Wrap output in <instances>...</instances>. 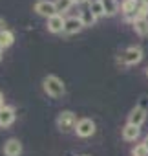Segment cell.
Returning a JSON list of instances; mask_svg holds the SVG:
<instances>
[{
	"label": "cell",
	"mask_w": 148,
	"mask_h": 156,
	"mask_svg": "<svg viewBox=\"0 0 148 156\" xmlns=\"http://www.w3.org/2000/svg\"><path fill=\"white\" fill-rule=\"evenodd\" d=\"M42 87H44V92L49 98H62L64 92H66L64 83L59 79L57 75H46L44 81H42Z\"/></svg>",
	"instance_id": "cell-1"
},
{
	"label": "cell",
	"mask_w": 148,
	"mask_h": 156,
	"mask_svg": "<svg viewBox=\"0 0 148 156\" xmlns=\"http://www.w3.org/2000/svg\"><path fill=\"white\" fill-rule=\"evenodd\" d=\"M57 127L60 132H71L77 127V116L71 110H62L57 118Z\"/></svg>",
	"instance_id": "cell-2"
},
{
	"label": "cell",
	"mask_w": 148,
	"mask_h": 156,
	"mask_svg": "<svg viewBox=\"0 0 148 156\" xmlns=\"http://www.w3.org/2000/svg\"><path fill=\"white\" fill-rule=\"evenodd\" d=\"M143 61V50L139 46H130L123 51V55L119 57V62L121 64H126V66H133L137 62Z\"/></svg>",
	"instance_id": "cell-3"
},
{
	"label": "cell",
	"mask_w": 148,
	"mask_h": 156,
	"mask_svg": "<svg viewBox=\"0 0 148 156\" xmlns=\"http://www.w3.org/2000/svg\"><path fill=\"white\" fill-rule=\"evenodd\" d=\"M75 134L79 138H90V136H93L95 134V123H93V119H90V118L79 119L77 127H75Z\"/></svg>",
	"instance_id": "cell-4"
},
{
	"label": "cell",
	"mask_w": 148,
	"mask_h": 156,
	"mask_svg": "<svg viewBox=\"0 0 148 156\" xmlns=\"http://www.w3.org/2000/svg\"><path fill=\"white\" fill-rule=\"evenodd\" d=\"M35 13L44 17V19H51L53 15H57L55 2H51V0H39L35 4Z\"/></svg>",
	"instance_id": "cell-5"
},
{
	"label": "cell",
	"mask_w": 148,
	"mask_h": 156,
	"mask_svg": "<svg viewBox=\"0 0 148 156\" xmlns=\"http://www.w3.org/2000/svg\"><path fill=\"white\" fill-rule=\"evenodd\" d=\"M137 9H139V0H124V2L121 4V11L124 15L126 20L133 22L135 17H137Z\"/></svg>",
	"instance_id": "cell-6"
},
{
	"label": "cell",
	"mask_w": 148,
	"mask_h": 156,
	"mask_svg": "<svg viewBox=\"0 0 148 156\" xmlns=\"http://www.w3.org/2000/svg\"><path fill=\"white\" fill-rule=\"evenodd\" d=\"M144 119H146V107H143V105H137V107L132 108L130 114H128V123H130V125L141 127V125L144 123Z\"/></svg>",
	"instance_id": "cell-7"
},
{
	"label": "cell",
	"mask_w": 148,
	"mask_h": 156,
	"mask_svg": "<svg viewBox=\"0 0 148 156\" xmlns=\"http://www.w3.org/2000/svg\"><path fill=\"white\" fill-rule=\"evenodd\" d=\"M82 28H84V24H82L81 17H69V19H66V24H64V31L62 33L64 35H75Z\"/></svg>",
	"instance_id": "cell-8"
},
{
	"label": "cell",
	"mask_w": 148,
	"mask_h": 156,
	"mask_svg": "<svg viewBox=\"0 0 148 156\" xmlns=\"http://www.w3.org/2000/svg\"><path fill=\"white\" fill-rule=\"evenodd\" d=\"M15 118H17V114H15V108L13 107H8L6 105V107L0 108V127H2V129L13 125Z\"/></svg>",
	"instance_id": "cell-9"
},
{
	"label": "cell",
	"mask_w": 148,
	"mask_h": 156,
	"mask_svg": "<svg viewBox=\"0 0 148 156\" xmlns=\"http://www.w3.org/2000/svg\"><path fill=\"white\" fill-rule=\"evenodd\" d=\"M64 24H66V19L57 13L51 19H48V31L49 33H62L64 31Z\"/></svg>",
	"instance_id": "cell-10"
},
{
	"label": "cell",
	"mask_w": 148,
	"mask_h": 156,
	"mask_svg": "<svg viewBox=\"0 0 148 156\" xmlns=\"http://www.w3.org/2000/svg\"><path fill=\"white\" fill-rule=\"evenodd\" d=\"M4 154L6 156H20L22 154V143L17 138H9L4 143Z\"/></svg>",
	"instance_id": "cell-11"
},
{
	"label": "cell",
	"mask_w": 148,
	"mask_h": 156,
	"mask_svg": "<svg viewBox=\"0 0 148 156\" xmlns=\"http://www.w3.org/2000/svg\"><path fill=\"white\" fill-rule=\"evenodd\" d=\"M141 134V127H135V125H130L126 123L123 127V140L124 141H135Z\"/></svg>",
	"instance_id": "cell-12"
},
{
	"label": "cell",
	"mask_w": 148,
	"mask_h": 156,
	"mask_svg": "<svg viewBox=\"0 0 148 156\" xmlns=\"http://www.w3.org/2000/svg\"><path fill=\"white\" fill-rule=\"evenodd\" d=\"M133 26V31L139 35V37H146L148 35V19H137L132 22Z\"/></svg>",
	"instance_id": "cell-13"
},
{
	"label": "cell",
	"mask_w": 148,
	"mask_h": 156,
	"mask_svg": "<svg viewBox=\"0 0 148 156\" xmlns=\"http://www.w3.org/2000/svg\"><path fill=\"white\" fill-rule=\"evenodd\" d=\"M13 42H15V35H13V31H9V30L0 31V50L9 48Z\"/></svg>",
	"instance_id": "cell-14"
},
{
	"label": "cell",
	"mask_w": 148,
	"mask_h": 156,
	"mask_svg": "<svg viewBox=\"0 0 148 156\" xmlns=\"http://www.w3.org/2000/svg\"><path fill=\"white\" fill-rule=\"evenodd\" d=\"M97 19H101V17H104L106 15V11H104V6H103V0H92L90 2V8H88Z\"/></svg>",
	"instance_id": "cell-15"
},
{
	"label": "cell",
	"mask_w": 148,
	"mask_h": 156,
	"mask_svg": "<svg viewBox=\"0 0 148 156\" xmlns=\"http://www.w3.org/2000/svg\"><path fill=\"white\" fill-rule=\"evenodd\" d=\"M103 6H104L106 17H113V15H117V11H119L117 0H103Z\"/></svg>",
	"instance_id": "cell-16"
},
{
	"label": "cell",
	"mask_w": 148,
	"mask_h": 156,
	"mask_svg": "<svg viewBox=\"0 0 148 156\" xmlns=\"http://www.w3.org/2000/svg\"><path fill=\"white\" fill-rule=\"evenodd\" d=\"M81 20H82V24H84V28H90V26H93L95 24V20H97V17L90 11V9H84V11H81Z\"/></svg>",
	"instance_id": "cell-17"
},
{
	"label": "cell",
	"mask_w": 148,
	"mask_h": 156,
	"mask_svg": "<svg viewBox=\"0 0 148 156\" xmlns=\"http://www.w3.org/2000/svg\"><path fill=\"white\" fill-rule=\"evenodd\" d=\"M53 2H55V8H57V13L59 15H64L73 6V0H53Z\"/></svg>",
	"instance_id": "cell-18"
},
{
	"label": "cell",
	"mask_w": 148,
	"mask_h": 156,
	"mask_svg": "<svg viewBox=\"0 0 148 156\" xmlns=\"http://www.w3.org/2000/svg\"><path fill=\"white\" fill-rule=\"evenodd\" d=\"M132 156H148V149L144 143H137L133 149H132Z\"/></svg>",
	"instance_id": "cell-19"
},
{
	"label": "cell",
	"mask_w": 148,
	"mask_h": 156,
	"mask_svg": "<svg viewBox=\"0 0 148 156\" xmlns=\"http://www.w3.org/2000/svg\"><path fill=\"white\" fill-rule=\"evenodd\" d=\"M86 2H90V0H73V4H79V6L81 4H86Z\"/></svg>",
	"instance_id": "cell-20"
},
{
	"label": "cell",
	"mask_w": 148,
	"mask_h": 156,
	"mask_svg": "<svg viewBox=\"0 0 148 156\" xmlns=\"http://www.w3.org/2000/svg\"><path fill=\"white\" fill-rule=\"evenodd\" d=\"M2 107H6V105H4V94L0 92V108H2Z\"/></svg>",
	"instance_id": "cell-21"
},
{
	"label": "cell",
	"mask_w": 148,
	"mask_h": 156,
	"mask_svg": "<svg viewBox=\"0 0 148 156\" xmlns=\"http://www.w3.org/2000/svg\"><path fill=\"white\" fill-rule=\"evenodd\" d=\"M4 26H6V22H4V19H0V31H4V30H6Z\"/></svg>",
	"instance_id": "cell-22"
},
{
	"label": "cell",
	"mask_w": 148,
	"mask_h": 156,
	"mask_svg": "<svg viewBox=\"0 0 148 156\" xmlns=\"http://www.w3.org/2000/svg\"><path fill=\"white\" fill-rule=\"evenodd\" d=\"M139 4H144V6H148V0H139Z\"/></svg>",
	"instance_id": "cell-23"
},
{
	"label": "cell",
	"mask_w": 148,
	"mask_h": 156,
	"mask_svg": "<svg viewBox=\"0 0 148 156\" xmlns=\"http://www.w3.org/2000/svg\"><path fill=\"white\" fill-rule=\"evenodd\" d=\"M143 143H144V145H146V149H148V136H146V140H144Z\"/></svg>",
	"instance_id": "cell-24"
},
{
	"label": "cell",
	"mask_w": 148,
	"mask_h": 156,
	"mask_svg": "<svg viewBox=\"0 0 148 156\" xmlns=\"http://www.w3.org/2000/svg\"><path fill=\"white\" fill-rule=\"evenodd\" d=\"M2 51H4V50H0V61H2Z\"/></svg>",
	"instance_id": "cell-25"
},
{
	"label": "cell",
	"mask_w": 148,
	"mask_h": 156,
	"mask_svg": "<svg viewBox=\"0 0 148 156\" xmlns=\"http://www.w3.org/2000/svg\"><path fill=\"white\" fill-rule=\"evenodd\" d=\"M146 75H148V68H146Z\"/></svg>",
	"instance_id": "cell-26"
},
{
	"label": "cell",
	"mask_w": 148,
	"mask_h": 156,
	"mask_svg": "<svg viewBox=\"0 0 148 156\" xmlns=\"http://www.w3.org/2000/svg\"><path fill=\"white\" fill-rule=\"evenodd\" d=\"M81 156H88V154H81Z\"/></svg>",
	"instance_id": "cell-27"
}]
</instances>
